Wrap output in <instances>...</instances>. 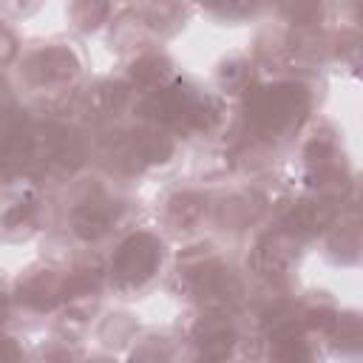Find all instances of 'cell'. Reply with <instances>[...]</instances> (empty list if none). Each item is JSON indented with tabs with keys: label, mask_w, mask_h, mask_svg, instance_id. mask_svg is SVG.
<instances>
[{
	"label": "cell",
	"mask_w": 363,
	"mask_h": 363,
	"mask_svg": "<svg viewBox=\"0 0 363 363\" xmlns=\"http://www.w3.org/2000/svg\"><path fill=\"white\" fill-rule=\"evenodd\" d=\"M235 108L250 142L281 147L303 136L315 113V88L301 77H261L235 102Z\"/></svg>",
	"instance_id": "6da1fadb"
},
{
	"label": "cell",
	"mask_w": 363,
	"mask_h": 363,
	"mask_svg": "<svg viewBox=\"0 0 363 363\" xmlns=\"http://www.w3.org/2000/svg\"><path fill=\"white\" fill-rule=\"evenodd\" d=\"M170 264V244L156 227H133L113 244L102 261L105 284L111 292L133 295L162 278Z\"/></svg>",
	"instance_id": "7a4b0ae2"
},
{
	"label": "cell",
	"mask_w": 363,
	"mask_h": 363,
	"mask_svg": "<svg viewBox=\"0 0 363 363\" xmlns=\"http://www.w3.org/2000/svg\"><path fill=\"white\" fill-rule=\"evenodd\" d=\"M85 77V54L71 40H43L26 45L14 71L11 82L37 96L65 94L77 88Z\"/></svg>",
	"instance_id": "3957f363"
},
{
	"label": "cell",
	"mask_w": 363,
	"mask_h": 363,
	"mask_svg": "<svg viewBox=\"0 0 363 363\" xmlns=\"http://www.w3.org/2000/svg\"><path fill=\"white\" fill-rule=\"evenodd\" d=\"M179 286L199 309L235 312L247 298L244 272L233 261H227L221 252H213V250L184 255L179 267Z\"/></svg>",
	"instance_id": "277c9868"
},
{
	"label": "cell",
	"mask_w": 363,
	"mask_h": 363,
	"mask_svg": "<svg viewBox=\"0 0 363 363\" xmlns=\"http://www.w3.org/2000/svg\"><path fill=\"white\" fill-rule=\"evenodd\" d=\"M128 216V199L99 182H85L65 204V227L74 241L91 247L116 233Z\"/></svg>",
	"instance_id": "5b68a950"
},
{
	"label": "cell",
	"mask_w": 363,
	"mask_h": 363,
	"mask_svg": "<svg viewBox=\"0 0 363 363\" xmlns=\"http://www.w3.org/2000/svg\"><path fill=\"white\" fill-rule=\"evenodd\" d=\"M182 153V139L173 136L170 130L133 119L130 125L116 130V142L111 156L116 159V164L128 173H153V170H164L170 164H176Z\"/></svg>",
	"instance_id": "8992f818"
},
{
	"label": "cell",
	"mask_w": 363,
	"mask_h": 363,
	"mask_svg": "<svg viewBox=\"0 0 363 363\" xmlns=\"http://www.w3.org/2000/svg\"><path fill=\"white\" fill-rule=\"evenodd\" d=\"M91 136L82 125L60 116H37V164L74 179L91 159Z\"/></svg>",
	"instance_id": "52a82bcc"
},
{
	"label": "cell",
	"mask_w": 363,
	"mask_h": 363,
	"mask_svg": "<svg viewBox=\"0 0 363 363\" xmlns=\"http://www.w3.org/2000/svg\"><path fill=\"white\" fill-rule=\"evenodd\" d=\"M37 167V116L20 99L0 108V176L17 182Z\"/></svg>",
	"instance_id": "ba28073f"
},
{
	"label": "cell",
	"mask_w": 363,
	"mask_h": 363,
	"mask_svg": "<svg viewBox=\"0 0 363 363\" xmlns=\"http://www.w3.org/2000/svg\"><path fill=\"white\" fill-rule=\"evenodd\" d=\"M340 216H343V199L306 190L303 196L289 199L278 210L272 227H278L295 244H309V241L323 238L337 224Z\"/></svg>",
	"instance_id": "9c48e42d"
},
{
	"label": "cell",
	"mask_w": 363,
	"mask_h": 363,
	"mask_svg": "<svg viewBox=\"0 0 363 363\" xmlns=\"http://www.w3.org/2000/svg\"><path fill=\"white\" fill-rule=\"evenodd\" d=\"M187 343L201 360L233 363L244 346V326L235 318V312L199 309V315L187 326Z\"/></svg>",
	"instance_id": "30bf717a"
},
{
	"label": "cell",
	"mask_w": 363,
	"mask_h": 363,
	"mask_svg": "<svg viewBox=\"0 0 363 363\" xmlns=\"http://www.w3.org/2000/svg\"><path fill=\"white\" fill-rule=\"evenodd\" d=\"M213 193L199 184H179L162 196L156 210V230L164 238H193L210 224Z\"/></svg>",
	"instance_id": "8fae6325"
},
{
	"label": "cell",
	"mask_w": 363,
	"mask_h": 363,
	"mask_svg": "<svg viewBox=\"0 0 363 363\" xmlns=\"http://www.w3.org/2000/svg\"><path fill=\"white\" fill-rule=\"evenodd\" d=\"M11 303L14 309L26 312V315H54L62 306H68V295H65V267H54V264H31L26 269H20V275L14 278L11 289Z\"/></svg>",
	"instance_id": "7c38bea8"
},
{
	"label": "cell",
	"mask_w": 363,
	"mask_h": 363,
	"mask_svg": "<svg viewBox=\"0 0 363 363\" xmlns=\"http://www.w3.org/2000/svg\"><path fill=\"white\" fill-rule=\"evenodd\" d=\"M269 216V199L258 187H233L224 193H213L210 224L227 235H247L258 230Z\"/></svg>",
	"instance_id": "4fadbf2b"
},
{
	"label": "cell",
	"mask_w": 363,
	"mask_h": 363,
	"mask_svg": "<svg viewBox=\"0 0 363 363\" xmlns=\"http://www.w3.org/2000/svg\"><path fill=\"white\" fill-rule=\"evenodd\" d=\"M133 105L136 94L130 91L122 74L96 77L77 94V111L91 125H116L128 111H133Z\"/></svg>",
	"instance_id": "5bb4252c"
},
{
	"label": "cell",
	"mask_w": 363,
	"mask_h": 363,
	"mask_svg": "<svg viewBox=\"0 0 363 363\" xmlns=\"http://www.w3.org/2000/svg\"><path fill=\"white\" fill-rule=\"evenodd\" d=\"M298 247L289 235H284L278 227H267L255 235L250 255H247V267L252 275L264 278V281H286L298 264Z\"/></svg>",
	"instance_id": "9a60e30c"
},
{
	"label": "cell",
	"mask_w": 363,
	"mask_h": 363,
	"mask_svg": "<svg viewBox=\"0 0 363 363\" xmlns=\"http://www.w3.org/2000/svg\"><path fill=\"white\" fill-rule=\"evenodd\" d=\"M122 77L130 85V91L136 94V99H142V96L162 91L164 85H170L179 77V62L167 48L147 45V48H139L128 57Z\"/></svg>",
	"instance_id": "2e32d148"
},
{
	"label": "cell",
	"mask_w": 363,
	"mask_h": 363,
	"mask_svg": "<svg viewBox=\"0 0 363 363\" xmlns=\"http://www.w3.org/2000/svg\"><path fill=\"white\" fill-rule=\"evenodd\" d=\"M258 79H261V68L250 51H224L210 62L207 88L227 102H238Z\"/></svg>",
	"instance_id": "e0dca14e"
},
{
	"label": "cell",
	"mask_w": 363,
	"mask_h": 363,
	"mask_svg": "<svg viewBox=\"0 0 363 363\" xmlns=\"http://www.w3.org/2000/svg\"><path fill=\"white\" fill-rule=\"evenodd\" d=\"M142 318L130 306H111L96 312L91 323V340L108 354H125L142 335Z\"/></svg>",
	"instance_id": "ac0fdd59"
},
{
	"label": "cell",
	"mask_w": 363,
	"mask_h": 363,
	"mask_svg": "<svg viewBox=\"0 0 363 363\" xmlns=\"http://www.w3.org/2000/svg\"><path fill=\"white\" fill-rule=\"evenodd\" d=\"M119 6L113 3H102V0H74L62 6V23L68 31L79 34V37H91L99 34L111 26V20L116 17Z\"/></svg>",
	"instance_id": "d6986e66"
},
{
	"label": "cell",
	"mask_w": 363,
	"mask_h": 363,
	"mask_svg": "<svg viewBox=\"0 0 363 363\" xmlns=\"http://www.w3.org/2000/svg\"><path fill=\"white\" fill-rule=\"evenodd\" d=\"M125 363H182V343L164 332H142L125 352Z\"/></svg>",
	"instance_id": "ffe728a7"
},
{
	"label": "cell",
	"mask_w": 363,
	"mask_h": 363,
	"mask_svg": "<svg viewBox=\"0 0 363 363\" xmlns=\"http://www.w3.org/2000/svg\"><path fill=\"white\" fill-rule=\"evenodd\" d=\"M37 224H40V199L37 196H20L0 213V230L14 238L37 230Z\"/></svg>",
	"instance_id": "44dd1931"
},
{
	"label": "cell",
	"mask_w": 363,
	"mask_h": 363,
	"mask_svg": "<svg viewBox=\"0 0 363 363\" xmlns=\"http://www.w3.org/2000/svg\"><path fill=\"white\" fill-rule=\"evenodd\" d=\"M267 363H318V349L309 335H292L281 340H269Z\"/></svg>",
	"instance_id": "7402d4cb"
},
{
	"label": "cell",
	"mask_w": 363,
	"mask_h": 363,
	"mask_svg": "<svg viewBox=\"0 0 363 363\" xmlns=\"http://www.w3.org/2000/svg\"><path fill=\"white\" fill-rule=\"evenodd\" d=\"M323 343H332L340 354H357V346H360V318L357 312H343L337 315L332 332L323 337Z\"/></svg>",
	"instance_id": "603a6c76"
},
{
	"label": "cell",
	"mask_w": 363,
	"mask_h": 363,
	"mask_svg": "<svg viewBox=\"0 0 363 363\" xmlns=\"http://www.w3.org/2000/svg\"><path fill=\"white\" fill-rule=\"evenodd\" d=\"M23 48H26V43H23L17 26L0 17V74H11L14 71Z\"/></svg>",
	"instance_id": "cb8c5ba5"
},
{
	"label": "cell",
	"mask_w": 363,
	"mask_h": 363,
	"mask_svg": "<svg viewBox=\"0 0 363 363\" xmlns=\"http://www.w3.org/2000/svg\"><path fill=\"white\" fill-rule=\"evenodd\" d=\"M0 363H31L26 343L11 332L0 335Z\"/></svg>",
	"instance_id": "d4e9b609"
},
{
	"label": "cell",
	"mask_w": 363,
	"mask_h": 363,
	"mask_svg": "<svg viewBox=\"0 0 363 363\" xmlns=\"http://www.w3.org/2000/svg\"><path fill=\"white\" fill-rule=\"evenodd\" d=\"M11 312H14V303H11V295L9 289L0 286V335L9 332V323H11Z\"/></svg>",
	"instance_id": "484cf974"
},
{
	"label": "cell",
	"mask_w": 363,
	"mask_h": 363,
	"mask_svg": "<svg viewBox=\"0 0 363 363\" xmlns=\"http://www.w3.org/2000/svg\"><path fill=\"white\" fill-rule=\"evenodd\" d=\"M193 363H213V360H201V357H196V360H193Z\"/></svg>",
	"instance_id": "4316f807"
}]
</instances>
